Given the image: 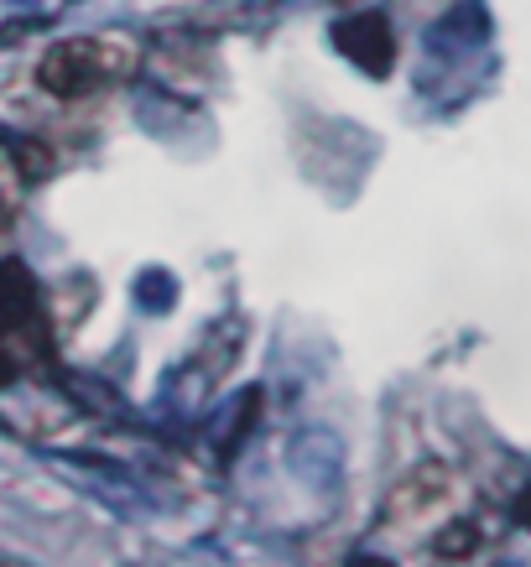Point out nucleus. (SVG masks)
<instances>
[{"mask_svg": "<svg viewBox=\"0 0 531 567\" xmlns=\"http://www.w3.org/2000/svg\"><path fill=\"white\" fill-rule=\"evenodd\" d=\"M37 79H42V89L58 94V100H84V94H94V89L110 79V69H104V58L94 42H58V48L42 58Z\"/></svg>", "mask_w": 531, "mask_h": 567, "instance_id": "f257e3e1", "label": "nucleus"}, {"mask_svg": "<svg viewBox=\"0 0 531 567\" xmlns=\"http://www.w3.org/2000/svg\"><path fill=\"white\" fill-rule=\"evenodd\" d=\"M334 48H339L360 73H370V79H386V73L396 69V32L380 11L344 17L339 27H334Z\"/></svg>", "mask_w": 531, "mask_h": 567, "instance_id": "f03ea898", "label": "nucleus"}, {"mask_svg": "<svg viewBox=\"0 0 531 567\" xmlns=\"http://www.w3.org/2000/svg\"><path fill=\"white\" fill-rule=\"evenodd\" d=\"M37 318V281L27 266L0 260V328H27Z\"/></svg>", "mask_w": 531, "mask_h": 567, "instance_id": "7ed1b4c3", "label": "nucleus"}, {"mask_svg": "<svg viewBox=\"0 0 531 567\" xmlns=\"http://www.w3.org/2000/svg\"><path fill=\"white\" fill-rule=\"evenodd\" d=\"M474 547H480L474 520H453V526H443V532H438V542H432V551H438V557H469Z\"/></svg>", "mask_w": 531, "mask_h": 567, "instance_id": "20e7f679", "label": "nucleus"}, {"mask_svg": "<svg viewBox=\"0 0 531 567\" xmlns=\"http://www.w3.org/2000/svg\"><path fill=\"white\" fill-rule=\"evenodd\" d=\"M11 380H17V360H11V349L0 344V391H6Z\"/></svg>", "mask_w": 531, "mask_h": 567, "instance_id": "39448f33", "label": "nucleus"}, {"mask_svg": "<svg viewBox=\"0 0 531 567\" xmlns=\"http://www.w3.org/2000/svg\"><path fill=\"white\" fill-rule=\"evenodd\" d=\"M515 520H521V526H531V484L515 495Z\"/></svg>", "mask_w": 531, "mask_h": 567, "instance_id": "423d86ee", "label": "nucleus"}]
</instances>
